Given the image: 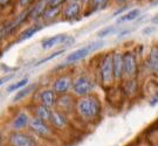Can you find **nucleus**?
Instances as JSON below:
<instances>
[{
  "label": "nucleus",
  "instance_id": "nucleus-1",
  "mask_svg": "<svg viewBox=\"0 0 158 146\" xmlns=\"http://www.w3.org/2000/svg\"><path fill=\"white\" fill-rule=\"evenodd\" d=\"M76 112L83 120H94L101 112V103L94 96L80 97L75 103Z\"/></svg>",
  "mask_w": 158,
  "mask_h": 146
},
{
  "label": "nucleus",
  "instance_id": "nucleus-2",
  "mask_svg": "<svg viewBox=\"0 0 158 146\" xmlns=\"http://www.w3.org/2000/svg\"><path fill=\"white\" fill-rule=\"evenodd\" d=\"M104 46L103 41H94L89 45H85L83 47H81L79 49H76L75 51H73L72 54H69L66 59V61L63 62V66H69V64H74V63H77L79 61L83 60L88 56L90 53L97 51L98 48H101Z\"/></svg>",
  "mask_w": 158,
  "mask_h": 146
},
{
  "label": "nucleus",
  "instance_id": "nucleus-3",
  "mask_svg": "<svg viewBox=\"0 0 158 146\" xmlns=\"http://www.w3.org/2000/svg\"><path fill=\"white\" fill-rule=\"evenodd\" d=\"M94 83L89 77L87 76H80L75 79L72 84V89L73 91L80 97H85V96H89L91 91L94 90Z\"/></svg>",
  "mask_w": 158,
  "mask_h": 146
},
{
  "label": "nucleus",
  "instance_id": "nucleus-4",
  "mask_svg": "<svg viewBox=\"0 0 158 146\" xmlns=\"http://www.w3.org/2000/svg\"><path fill=\"white\" fill-rule=\"evenodd\" d=\"M122 66H123V76L131 79L137 73V61L135 55L131 51L122 54Z\"/></svg>",
  "mask_w": 158,
  "mask_h": 146
},
{
  "label": "nucleus",
  "instance_id": "nucleus-5",
  "mask_svg": "<svg viewBox=\"0 0 158 146\" xmlns=\"http://www.w3.org/2000/svg\"><path fill=\"white\" fill-rule=\"evenodd\" d=\"M100 76L102 82L104 84H110L114 81L113 73V55H107L102 60L101 67H100Z\"/></svg>",
  "mask_w": 158,
  "mask_h": 146
},
{
  "label": "nucleus",
  "instance_id": "nucleus-6",
  "mask_svg": "<svg viewBox=\"0 0 158 146\" xmlns=\"http://www.w3.org/2000/svg\"><path fill=\"white\" fill-rule=\"evenodd\" d=\"M8 143L11 146H36V141L32 136L20 131L11 133L8 137Z\"/></svg>",
  "mask_w": 158,
  "mask_h": 146
},
{
  "label": "nucleus",
  "instance_id": "nucleus-7",
  "mask_svg": "<svg viewBox=\"0 0 158 146\" xmlns=\"http://www.w3.org/2000/svg\"><path fill=\"white\" fill-rule=\"evenodd\" d=\"M28 126L31 128V130L33 131L35 135H38L39 137H44V138H47V137H51L52 136V130L51 126L48 124L41 120L39 118L34 117L29 120Z\"/></svg>",
  "mask_w": 158,
  "mask_h": 146
},
{
  "label": "nucleus",
  "instance_id": "nucleus-8",
  "mask_svg": "<svg viewBox=\"0 0 158 146\" xmlns=\"http://www.w3.org/2000/svg\"><path fill=\"white\" fill-rule=\"evenodd\" d=\"M72 84L73 81L69 76H62L60 79H57L54 84H53V91L55 94H60V95H66L69 90L72 89Z\"/></svg>",
  "mask_w": 158,
  "mask_h": 146
},
{
  "label": "nucleus",
  "instance_id": "nucleus-9",
  "mask_svg": "<svg viewBox=\"0 0 158 146\" xmlns=\"http://www.w3.org/2000/svg\"><path fill=\"white\" fill-rule=\"evenodd\" d=\"M55 105L60 109V112H62L66 115V112L72 111L74 107H75V101H74L70 96L62 95V96H60L59 98H56Z\"/></svg>",
  "mask_w": 158,
  "mask_h": 146
},
{
  "label": "nucleus",
  "instance_id": "nucleus-10",
  "mask_svg": "<svg viewBox=\"0 0 158 146\" xmlns=\"http://www.w3.org/2000/svg\"><path fill=\"white\" fill-rule=\"evenodd\" d=\"M40 102L41 105L52 109L56 103V94L52 89H46L40 92Z\"/></svg>",
  "mask_w": 158,
  "mask_h": 146
},
{
  "label": "nucleus",
  "instance_id": "nucleus-11",
  "mask_svg": "<svg viewBox=\"0 0 158 146\" xmlns=\"http://www.w3.org/2000/svg\"><path fill=\"white\" fill-rule=\"evenodd\" d=\"M80 12H81V6H80L79 2L72 1L63 10V18L66 20H75V19L79 18Z\"/></svg>",
  "mask_w": 158,
  "mask_h": 146
},
{
  "label": "nucleus",
  "instance_id": "nucleus-12",
  "mask_svg": "<svg viewBox=\"0 0 158 146\" xmlns=\"http://www.w3.org/2000/svg\"><path fill=\"white\" fill-rule=\"evenodd\" d=\"M67 40V35L66 34H56V35H54V36H51V38H48V39L44 40L42 42H41V47H42V49H51L53 47H55L57 45H61L63 43L64 41Z\"/></svg>",
  "mask_w": 158,
  "mask_h": 146
},
{
  "label": "nucleus",
  "instance_id": "nucleus-13",
  "mask_svg": "<svg viewBox=\"0 0 158 146\" xmlns=\"http://www.w3.org/2000/svg\"><path fill=\"white\" fill-rule=\"evenodd\" d=\"M49 123L55 128V129H64L67 125V118L66 115L60 111H52V116L49 119Z\"/></svg>",
  "mask_w": 158,
  "mask_h": 146
},
{
  "label": "nucleus",
  "instance_id": "nucleus-14",
  "mask_svg": "<svg viewBox=\"0 0 158 146\" xmlns=\"http://www.w3.org/2000/svg\"><path fill=\"white\" fill-rule=\"evenodd\" d=\"M113 73L114 79H121L123 76V66H122V53H116L113 55Z\"/></svg>",
  "mask_w": 158,
  "mask_h": 146
},
{
  "label": "nucleus",
  "instance_id": "nucleus-15",
  "mask_svg": "<svg viewBox=\"0 0 158 146\" xmlns=\"http://www.w3.org/2000/svg\"><path fill=\"white\" fill-rule=\"evenodd\" d=\"M29 116L27 113L25 112H21L19 113L17 117L14 118V120H13V123H12V128L15 130V131H21L23 130L25 128H27L29 124Z\"/></svg>",
  "mask_w": 158,
  "mask_h": 146
},
{
  "label": "nucleus",
  "instance_id": "nucleus-16",
  "mask_svg": "<svg viewBox=\"0 0 158 146\" xmlns=\"http://www.w3.org/2000/svg\"><path fill=\"white\" fill-rule=\"evenodd\" d=\"M52 109L47 107H44V105H38L36 109H35V117L41 119V120H44L46 123H49V119H51V116H52Z\"/></svg>",
  "mask_w": 158,
  "mask_h": 146
},
{
  "label": "nucleus",
  "instance_id": "nucleus-17",
  "mask_svg": "<svg viewBox=\"0 0 158 146\" xmlns=\"http://www.w3.org/2000/svg\"><path fill=\"white\" fill-rule=\"evenodd\" d=\"M148 68L149 70L153 74H157L158 70V51L157 48L155 47L152 48V51L149 54V60H148Z\"/></svg>",
  "mask_w": 158,
  "mask_h": 146
},
{
  "label": "nucleus",
  "instance_id": "nucleus-18",
  "mask_svg": "<svg viewBox=\"0 0 158 146\" xmlns=\"http://www.w3.org/2000/svg\"><path fill=\"white\" fill-rule=\"evenodd\" d=\"M35 87H36V84L33 83V84H27L26 87H23L20 90H18L17 95L14 96V98H13V102H19L23 99V98H26V97H28V95H31L32 91L35 89Z\"/></svg>",
  "mask_w": 158,
  "mask_h": 146
},
{
  "label": "nucleus",
  "instance_id": "nucleus-19",
  "mask_svg": "<svg viewBox=\"0 0 158 146\" xmlns=\"http://www.w3.org/2000/svg\"><path fill=\"white\" fill-rule=\"evenodd\" d=\"M139 15H141V11L135 8V10H131V11L124 13L123 15H121V17L118 18V20H117V22L122 23V22H128V21H134V20H136Z\"/></svg>",
  "mask_w": 158,
  "mask_h": 146
},
{
  "label": "nucleus",
  "instance_id": "nucleus-20",
  "mask_svg": "<svg viewBox=\"0 0 158 146\" xmlns=\"http://www.w3.org/2000/svg\"><path fill=\"white\" fill-rule=\"evenodd\" d=\"M41 29H42V26H41V25L32 26V27H29L28 29H26L25 32H23V34L20 35V38L18 39V41L21 42V41H25V40H27V39H31L34 34L36 33V32H39V30H41Z\"/></svg>",
  "mask_w": 158,
  "mask_h": 146
},
{
  "label": "nucleus",
  "instance_id": "nucleus-21",
  "mask_svg": "<svg viewBox=\"0 0 158 146\" xmlns=\"http://www.w3.org/2000/svg\"><path fill=\"white\" fill-rule=\"evenodd\" d=\"M28 84V79L27 77H25V79H19L18 82H15V83H13V84H11L7 89H6V91L7 92H14V91H17V90H20L21 88H23V87H26V85Z\"/></svg>",
  "mask_w": 158,
  "mask_h": 146
},
{
  "label": "nucleus",
  "instance_id": "nucleus-22",
  "mask_svg": "<svg viewBox=\"0 0 158 146\" xmlns=\"http://www.w3.org/2000/svg\"><path fill=\"white\" fill-rule=\"evenodd\" d=\"M59 7H54V8H48V10H46L44 12V14H42V17L45 18L46 20H49V19H53V18H55L59 14Z\"/></svg>",
  "mask_w": 158,
  "mask_h": 146
},
{
  "label": "nucleus",
  "instance_id": "nucleus-23",
  "mask_svg": "<svg viewBox=\"0 0 158 146\" xmlns=\"http://www.w3.org/2000/svg\"><path fill=\"white\" fill-rule=\"evenodd\" d=\"M107 2H108V0H91L90 1L91 7H93L94 11H97V10L103 8L104 6L107 5Z\"/></svg>",
  "mask_w": 158,
  "mask_h": 146
},
{
  "label": "nucleus",
  "instance_id": "nucleus-24",
  "mask_svg": "<svg viewBox=\"0 0 158 146\" xmlns=\"http://www.w3.org/2000/svg\"><path fill=\"white\" fill-rule=\"evenodd\" d=\"M63 51H64V49H60V51H56V53H53V54H52L51 56L45 57V59H42L41 61H38V62H36V63H35V64H34V66H35V67H36V66H41L42 63H46V62L51 61L52 59H54V57H57V56H59V55H61V54H62Z\"/></svg>",
  "mask_w": 158,
  "mask_h": 146
},
{
  "label": "nucleus",
  "instance_id": "nucleus-25",
  "mask_svg": "<svg viewBox=\"0 0 158 146\" xmlns=\"http://www.w3.org/2000/svg\"><path fill=\"white\" fill-rule=\"evenodd\" d=\"M64 0H48L47 1V6L48 8H54V7H60Z\"/></svg>",
  "mask_w": 158,
  "mask_h": 146
},
{
  "label": "nucleus",
  "instance_id": "nucleus-26",
  "mask_svg": "<svg viewBox=\"0 0 158 146\" xmlns=\"http://www.w3.org/2000/svg\"><path fill=\"white\" fill-rule=\"evenodd\" d=\"M13 76H14L13 74H10V75H6V76H4V77H0V87L5 84L6 82H8L10 79H13Z\"/></svg>",
  "mask_w": 158,
  "mask_h": 146
},
{
  "label": "nucleus",
  "instance_id": "nucleus-27",
  "mask_svg": "<svg viewBox=\"0 0 158 146\" xmlns=\"http://www.w3.org/2000/svg\"><path fill=\"white\" fill-rule=\"evenodd\" d=\"M113 30H114V26H110V27H108V28L101 30V33H98V36H100V38H102V36H107L108 34H110V32H113Z\"/></svg>",
  "mask_w": 158,
  "mask_h": 146
},
{
  "label": "nucleus",
  "instance_id": "nucleus-28",
  "mask_svg": "<svg viewBox=\"0 0 158 146\" xmlns=\"http://www.w3.org/2000/svg\"><path fill=\"white\" fill-rule=\"evenodd\" d=\"M33 0H19V2H20V5L21 6H27L29 5L31 2H32Z\"/></svg>",
  "mask_w": 158,
  "mask_h": 146
},
{
  "label": "nucleus",
  "instance_id": "nucleus-29",
  "mask_svg": "<svg viewBox=\"0 0 158 146\" xmlns=\"http://www.w3.org/2000/svg\"><path fill=\"white\" fill-rule=\"evenodd\" d=\"M150 105L151 107H156L157 105V96L156 95L152 97V101H150Z\"/></svg>",
  "mask_w": 158,
  "mask_h": 146
},
{
  "label": "nucleus",
  "instance_id": "nucleus-30",
  "mask_svg": "<svg viewBox=\"0 0 158 146\" xmlns=\"http://www.w3.org/2000/svg\"><path fill=\"white\" fill-rule=\"evenodd\" d=\"M11 0H0V6H5L10 2Z\"/></svg>",
  "mask_w": 158,
  "mask_h": 146
},
{
  "label": "nucleus",
  "instance_id": "nucleus-31",
  "mask_svg": "<svg viewBox=\"0 0 158 146\" xmlns=\"http://www.w3.org/2000/svg\"><path fill=\"white\" fill-rule=\"evenodd\" d=\"M117 1H118L119 4H124V2H127L128 0H117Z\"/></svg>",
  "mask_w": 158,
  "mask_h": 146
},
{
  "label": "nucleus",
  "instance_id": "nucleus-32",
  "mask_svg": "<svg viewBox=\"0 0 158 146\" xmlns=\"http://www.w3.org/2000/svg\"><path fill=\"white\" fill-rule=\"evenodd\" d=\"M72 1H74V2H79V1H82V0H72Z\"/></svg>",
  "mask_w": 158,
  "mask_h": 146
},
{
  "label": "nucleus",
  "instance_id": "nucleus-33",
  "mask_svg": "<svg viewBox=\"0 0 158 146\" xmlns=\"http://www.w3.org/2000/svg\"><path fill=\"white\" fill-rule=\"evenodd\" d=\"M0 146H2V145H1V144H0Z\"/></svg>",
  "mask_w": 158,
  "mask_h": 146
}]
</instances>
